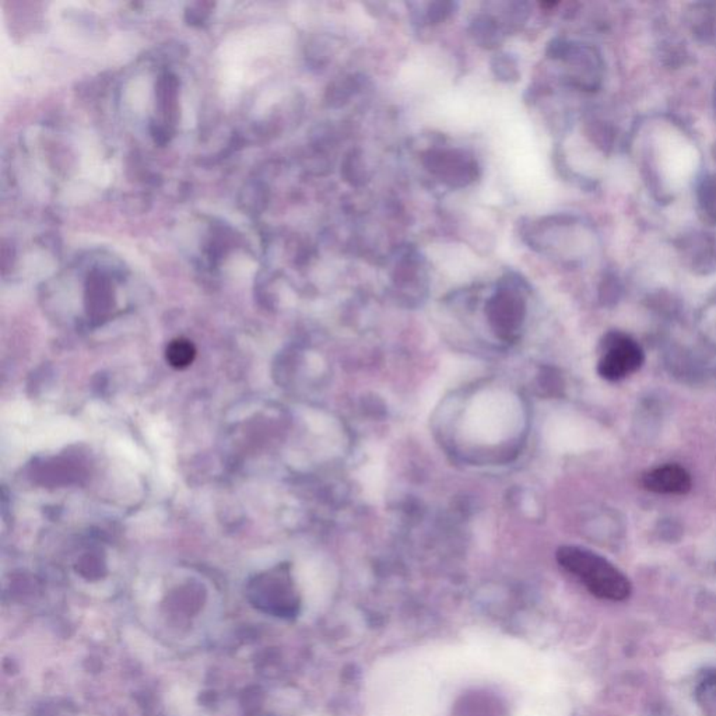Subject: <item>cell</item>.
<instances>
[{
  "mask_svg": "<svg viewBox=\"0 0 716 716\" xmlns=\"http://www.w3.org/2000/svg\"><path fill=\"white\" fill-rule=\"evenodd\" d=\"M558 564L576 576L585 588L600 599L626 600L631 582L626 575L599 554L575 545H562L557 551Z\"/></svg>",
  "mask_w": 716,
  "mask_h": 716,
  "instance_id": "cell-1",
  "label": "cell"
},
{
  "mask_svg": "<svg viewBox=\"0 0 716 716\" xmlns=\"http://www.w3.org/2000/svg\"><path fill=\"white\" fill-rule=\"evenodd\" d=\"M643 361V350L634 339L623 333H610L603 342L598 372L607 381H620L636 372Z\"/></svg>",
  "mask_w": 716,
  "mask_h": 716,
  "instance_id": "cell-2",
  "label": "cell"
},
{
  "mask_svg": "<svg viewBox=\"0 0 716 716\" xmlns=\"http://www.w3.org/2000/svg\"><path fill=\"white\" fill-rule=\"evenodd\" d=\"M642 486L658 494H686L691 490L693 480L683 466L669 463L646 471L642 476Z\"/></svg>",
  "mask_w": 716,
  "mask_h": 716,
  "instance_id": "cell-3",
  "label": "cell"
},
{
  "mask_svg": "<svg viewBox=\"0 0 716 716\" xmlns=\"http://www.w3.org/2000/svg\"><path fill=\"white\" fill-rule=\"evenodd\" d=\"M195 357V347L187 340H174L167 350V359L175 368L187 366Z\"/></svg>",
  "mask_w": 716,
  "mask_h": 716,
  "instance_id": "cell-4",
  "label": "cell"
}]
</instances>
